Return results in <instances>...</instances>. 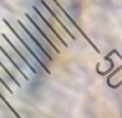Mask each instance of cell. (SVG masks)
<instances>
[{"label":"cell","instance_id":"6da1fadb","mask_svg":"<svg viewBox=\"0 0 122 118\" xmlns=\"http://www.w3.org/2000/svg\"><path fill=\"white\" fill-rule=\"evenodd\" d=\"M17 28H19V31H20L22 34H25V36L28 37V42L31 44V47H33V48H36L37 51H39L42 56H45V58L50 61V62L53 61V51L43 45L45 40L42 39V37H37L36 36V31H34L30 25H25L22 20H17Z\"/></svg>","mask_w":122,"mask_h":118},{"label":"cell","instance_id":"7a4b0ae2","mask_svg":"<svg viewBox=\"0 0 122 118\" xmlns=\"http://www.w3.org/2000/svg\"><path fill=\"white\" fill-rule=\"evenodd\" d=\"M3 22H5V25L9 28L11 34H12V36H14L17 40H19V42L22 44V47H23V48H25V50H26V51L31 55V58H33V59L37 62V65H39V67H42V68H43L46 73H50V68H48V65L43 62V59H42V55H40L39 51H37L36 48H33V47H31V44H30V42H28V40L23 37V34H22L20 31L17 30V28H14V27H12V25H11V22H8V20H3Z\"/></svg>","mask_w":122,"mask_h":118},{"label":"cell","instance_id":"3957f363","mask_svg":"<svg viewBox=\"0 0 122 118\" xmlns=\"http://www.w3.org/2000/svg\"><path fill=\"white\" fill-rule=\"evenodd\" d=\"M2 40H5L6 44H9V45L12 47V50H14V51L17 53L19 56H20V59L23 61L25 64H26V67L31 70V73H33V75H37V73H39V65H37L36 62H33V59H31V55L23 48V47H22V44L19 42L17 39L12 40L11 37L8 36V34L3 33V34H2Z\"/></svg>","mask_w":122,"mask_h":118},{"label":"cell","instance_id":"277c9868","mask_svg":"<svg viewBox=\"0 0 122 118\" xmlns=\"http://www.w3.org/2000/svg\"><path fill=\"white\" fill-rule=\"evenodd\" d=\"M0 53H3V55H5L6 58L11 61V62L14 64L15 67H17V68H19V72L22 73V76H23V79H25V81H30V79H31V76L28 75V72H31V70L28 68V67H26V64H25L23 61L20 59V56H19L17 53H15L14 50H12V47L9 45V44H6L5 40H3V44L0 42Z\"/></svg>","mask_w":122,"mask_h":118},{"label":"cell","instance_id":"5b68a950","mask_svg":"<svg viewBox=\"0 0 122 118\" xmlns=\"http://www.w3.org/2000/svg\"><path fill=\"white\" fill-rule=\"evenodd\" d=\"M25 17H26V20L30 22V27L33 28V30L36 31V33H39V34H40V37H42V39H43L45 42L48 44V47H50V50H51V51H53V53H60V50L57 48V47H56V44H54V37H53V36H50V34H48L46 31H45L43 28L40 27V25H39V22L36 20V17H33V16H31V14H28V12L25 14Z\"/></svg>","mask_w":122,"mask_h":118},{"label":"cell","instance_id":"8992f818","mask_svg":"<svg viewBox=\"0 0 122 118\" xmlns=\"http://www.w3.org/2000/svg\"><path fill=\"white\" fill-rule=\"evenodd\" d=\"M0 65H2V67H3V70H5V72L9 75V78H11L12 81H14L15 84L19 85V87H20V85H22V84H20V81L23 79V76H22V73L19 72L17 67H15L8 58H6L3 53H0ZM23 81H25V79H23Z\"/></svg>","mask_w":122,"mask_h":118},{"label":"cell","instance_id":"52a82bcc","mask_svg":"<svg viewBox=\"0 0 122 118\" xmlns=\"http://www.w3.org/2000/svg\"><path fill=\"white\" fill-rule=\"evenodd\" d=\"M40 5H42V6H43V8H45V9H46V11H48V12H50V14H51V16H53V19H54V20H56V22H57V23H59V27H60V28H62V30H63V31H65V33H66V34H68V37H70V39H73V40H74V39H76V37H74V34H73V33H71V31H70V30H68V28H66V25H65V22H63V20H62V19H59V16H57V14H56V12H54V9H53V8H51V6H50V5H48V3H46V2H45V0H40Z\"/></svg>","mask_w":122,"mask_h":118},{"label":"cell","instance_id":"ba28073f","mask_svg":"<svg viewBox=\"0 0 122 118\" xmlns=\"http://www.w3.org/2000/svg\"><path fill=\"white\" fill-rule=\"evenodd\" d=\"M3 89H5V90H8V92H9V93H14V90H12V89H11V87H8V85H6V84H5V82H2V81H0V100H2V101H3V103H5V104H6V106H8V109H11V110H12V112H14V115H15V117H17V118H20V115H19V113H17V112H15V110H14V109H12V106H11V103H9V101H8V100H6V96H5V93H3Z\"/></svg>","mask_w":122,"mask_h":118},{"label":"cell","instance_id":"9c48e42d","mask_svg":"<svg viewBox=\"0 0 122 118\" xmlns=\"http://www.w3.org/2000/svg\"><path fill=\"white\" fill-rule=\"evenodd\" d=\"M0 81H2V82H5V84L8 85V87H11L12 90H15V89L19 87V85L15 84V82L12 81L11 78H9V75H8V73H6L5 70H3V67H2V65H0Z\"/></svg>","mask_w":122,"mask_h":118}]
</instances>
